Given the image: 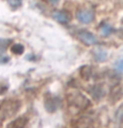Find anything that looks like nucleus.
I'll list each match as a JSON object with an SVG mask.
<instances>
[{"mask_svg":"<svg viewBox=\"0 0 123 128\" xmlns=\"http://www.w3.org/2000/svg\"><path fill=\"white\" fill-rule=\"evenodd\" d=\"M114 31V28L110 24H104L101 28V32L104 37H108Z\"/></svg>","mask_w":123,"mask_h":128,"instance_id":"nucleus-12","label":"nucleus"},{"mask_svg":"<svg viewBox=\"0 0 123 128\" xmlns=\"http://www.w3.org/2000/svg\"><path fill=\"white\" fill-rule=\"evenodd\" d=\"M93 57L96 62H103L108 58V53L106 50L102 49V48H96L93 52Z\"/></svg>","mask_w":123,"mask_h":128,"instance_id":"nucleus-8","label":"nucleus"},{"mask_svg":"<svg viewBox=\"0 0 123 128\" xmlns=\"http://www.w3.org/2000/svg\"><path fill=\"white\" fill-rule=\"evenodd\" d=\"M60 101L57 96L48 95L45 99V107L46 111L49 112H56L59 107H60Z\"/></svg>","mask_w":123,"mask_h":128,"instance_id":"nucleus-4","label":"nucleus"},{"mask_svg":"<svg viewBox=\"0 0 123 128\" xmlns=\"http://www.w3.org/2000/svg\"><path fill=\"white\" fill-rule=\"evenodd\" d=\"M28 122V119L26 117H19L15 121L11 122L9 125H8V126H12V127H24L26 126Z\"/></svg>","mask_w":123,"mask_h":128,"instance_id":"nucleus-11","label":"nucleus"},{"mask_svg":"<svg viewBox=\"0 0 123 128\" xmlns=\"http://www.w3.org/2000/svg\"><path fill=\"white\" fill-rule=\"evenodd\" d=\"M76 126L79 127H88L93 126V121L91 117L88 116H83L76 121Z\"/></svg>","mask_w":123,"mask_h":128,"instance_id":"nucleus-9","label":"nucleus"},{"mask_svg":"<svg viewBox=\"0 0 123 128\" xmlns=\"http://www.w3.org/2000/svg\"><path fill=\"white\" fill-rule=\"evenodd\" d=\"M23 0H7L8 4L9 6L13 8H18L19 7L21 6Z\"/></svg>","mask_w":123,"mask_h":128,"instance_id":"nucleus-16","label":"nucleus"},{"mask_svg":"<svg viewBox=\"0 0 123 128\" xmlns=\"http://www.w3.org/2000/svg\"><path fill=\"white\" fill-rule=\"evenodd\" d=\"M114 66H115V68H116L119 72L123 73V59H120L118 61H116Z\"/></svg>","mask_w":123,"mask_h":128,"instance_id":"nucleus-17","label":"nucleus"},{"mask_svg":"<svg viewBox=\"0 0 123 128\" xmlns=\"http://www.w3.org/2000/svg\"><path fill=\"white\" fill-rule=\"evenodd\" d=\"M7 91H8V86L5 85V84L0 82V94L3 95V94H4Z\"/></svg>","mask_w":123,"mask_h":128,"instance_id":"nucleus-19","label":"nucleus"},{"mask_svg":"<svg viewBox=\"0 0 123 128\" xmlns=\"http://www.w3.org/2000/svg\"><path fill=\"white\" fill-rule=\"evenodd\" d=\"M10 43H11V40H10V39L0 38V50L4 51L8 47H9Z\"/></svg>","mask_w":123,"mask_h":128,"instance_id":"nucleus-15","label":"nucleus"},{"mask_svg":"<svg viewBox=\"0 0 123 128\" xmlns=\"http://www.w3.org/2000/svg\"><path fill=\"white\" fill-rule=\"evenodd\" d=\"M50 2L52 4H54V5H56V4H58L59 0H50Z\"/></svg>","mask_w":123,"mask_h":128,"instance_id":"nucleus-20","label":"nucleus"},{"mask_svg":"<svg viewBox=\"0 0 123 128\" xmlns=\"http://www.w3.org/2000/svg\"><path fill=\"white\" fill-rule=\"evenodd\" d=\"M24 47L22 44H19V43H16V44L13 45L11 48V52L16 55L22 54L24 52Z\"/></svg>","mask_w":123,"mask_h":128,"instance_id":"nucleus-13","label":"nucleus"},{"mask_svg":"<svg viewBox=\"0 0 123 128\" xmlns=\"http://www.w3.org/2000/svg\"><path fill=\"white\" fill-rule=\"evenodd\" d=\"M77 38L84 44L91 46L98 42V39L93 33L87 30H80L77 32Z\"/></svg>","mask_w":123,"mask_h":128,"instance_id":"nucleus-3","label":"nucleus"},{"mask_svg":"<svg viewBox=\"0 0 123 128\" xmlns=\"http://www.w3.org/2000/svg\"><path fill=\"white\" fill-rule=\"evenodd\" d=\"M69 106L78 110L86 109L91 105L90 99L79 91H71L67 94Z\"/></svg>","mask_w":123,"mask_h":128,"instance_id":"nucleus-1","label":"nucleus"},{"mask_svg":"<svg viewBox=\"0 0 123 128\" xmlns=\"http://www.w3.org/2000/svg\"><path fill=\"white\" fill-rule=\"evenodd\" d=\"M19 106L17 101H0V118L4 120L14 116L19 110Z\"/></svg>","mask_w":123,"mask_h":128,"instance_id":"nucleus-2","label":"nucleus"},{"mask_svg":"<svg viewBox=\"0 0 123 128\" xmlns=\"http://www.w3.org/2000/svg\"><path fill=\"white\" fill-rule=\"evenodd\" d=\"M9 58L8 56L4 55V53L2 52V51L0 50V62L1 63H6L9 62Z\"/></svg>","mask_w":123,"mask_h":128,"instance_id":"nucleus-18","label":"nucleus"},{"mask_svg":"<svg viewBox=\"0 0 123 128\" xmlns=\"http://www.w3.org/2000/svg\"><path fill=\"white\" fill-rule=\"evenodd\" d=\"M91 66H82L80 68V75L81 76H83L85 79H90L91 78H92L94 75V72H93V69H92Z\"/></svg>","mask_w":123,"mask_h":128,"instance_id":"nucleus-10","label":"nucleus"},{"mask_svg":"<svg viewBox=\"0 0 123 128\" xmlns=\"http://www.w3.org/2000/svg\"><path fill=\"white\" fill-rule=\"evenodd\" d=\"M88 92L92 96V97L95 100H97V101L101 100L105 96V94H106V91H105L104 88L101 85H98V84L92 86Z\"/></svg>","mask_w":123,"mask_h":128,"instance_id":"nucleus-7","label":"nucleus"},{"mask_svg":"<svg viewBox=\"0 0 123 128\" xmlns=\"http://www.w3.org/2000/svg\"><path fill=\"white\" fill-rule=\"evenodd\" d=\"M115 119L117 122H121L123 120V104L121 105L115 112Z\"/></svg>","mask_w":123,"mask_h":128,"instance_id":"nucleus-14","label":"nucleus"},{"mask_svg":"<svg viewBox=\"0 0 123 128\" xmlns=\"http://www.w3.org/2000/svg\"><path fill=\"white\" fill-rule=\"evenodd\" d=\"M76 18L82 24H89L95 20V14L91 10L80 9L76 12Z\"/></svg>","mask_w":123,"mask_h":128,"instance_id":"nucleus-5","label":"nucleus"},{"mask_svg":"<svg viewBox=\"0 0 123 128\" xmlns=\"http://www.w3.org/2000/svg\"><path fill=\"white\" fill-rule=\"evenodd\" d=\"M52 18L55 21L60 24H68L71 20V15L70 12L64 10H55L52 12Z\"/></svg>","mask_w":123,"mask_h":128,"instance_id":"nucleus-6","label":"nucleus"}]
</instances>
